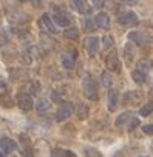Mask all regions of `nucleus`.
Segmentation results:
<instances>
[{"instance_id": "nucleus-1", "label": "nucleus", "mask_w": 153, "mask_h": 157, "mask_svg": "<svg viewBox=\"0 0 153 157\" xmlns=\"http://www.w3.org/2000/svg\"><path fill=\"white\" fill-rule=\"evenodd\" d=\"M82 90H84V96L90 100H98L99 99V93H98V86L95 83V80L90 75H85L82 80Z\"/></svg>"}, {"instance_id": "nucleus-2", "label": "nucleus", "mask_w": 153, "mask_h": 157, "mask_svg": "<svg viewBox=\"0 0 153 157\" xmlns=\"http://www.w3.org/2000/svg\"><path fill=\"white\" fill-rule=\"evenodd\" d=\"M84 46H85V49H87L88 56H90V57H93V56H96V54H98V51H99L101 40H99V37H93V36H91V37H87V39H85Z\"/></svg>"}, {"instance_id": "nucleus-3", "label": "nucleus", "mask_w": 153, "mask_h": 157, "mask_svg": "<svg viewBox=\"0 0 153 157\" xmlns=\"http://www.w3.org/2000/svg\"><path fill=\"white\" fill-rule=\"evenodd\" d=\"M17 103H19V108L23 109V111H31L34 108V100L26 93H20L17 96Z\"/></svg>"}, {"instance_id": "nucleus-4", "label": "nucleus", "mask_w": 153, "mask_h": 157, "mask_svg": "<svg viewBox=\"0 0 153 157\" xmlns=\"http://www.w3.org/2000/svg\"><path fill=\"white\" fill-rule=\"evenodd\" d=\"M51 20H53V23H54L56 26H62V28H66V26L71 25V19H70V16H68L66 13H63V11H57V13H54V16L51 17Z\"/></svg>"}, {"instance_id": "nucleus-5", "label": "nucleus", "mask_w": 153, "mask_h": 157, "mask_svg": "<svg viewBox=\"0 0 153 157\" xmlns=\"http://www.w3.org/2000/svg\"><path fill=\"white\" fill-rule=\"evenodd\" d=\"M128 39L130 40H133L138 46H145V45H148L150 43V36H147L145 33H141V31H131L130 34H128Z\"/></svg>"}, {"instance_id": "nucleus-6", "label": "nucleus", "mask_w": 153, "mask_h": 157, "mask_svg": "<svg viewBox=\"0 0 153 157\" xmlns=\"http://www.w3.org/2000/svg\"><path fill=\"white\" fill-rule=\"evenodd\" d=\"M118 22L121 25H133V23L138 22V16L133 11H122L118 17Z\"/></svg>"}, {"instance_id": "nucleus-7", "label": "nucleus", "mask_w": 153, "mask_h": 157, "mask_svg": "<svg viewBox=\"0 0 153 157\" xmlns=\"http://www.w3.org/2000/svg\"><path fill=\"white\" fill-rule=\"evenodd\" d=\"M0 148H2V151L5 154H11L17 149V143L10 137H2L0 139Z\"/></svg>"}, {"instance_id": "nucleus-8", "label": "nucleus", "mask_w": 153, "mask_h": 157, "mask_svg": "<svg viewBox=\"0 0 153 157\" xmlns=\"http://www.w3.org/2000/svg\"><path fill=\"white\" fill-rule=\"evenodd\" d=\"M40 26L43 28V31H48V33H51V34H56V33H57V26L53 23V20H51V17H50L48 14H43V16H42V19H40Z\"/></svg>"}, {"instance_id": "nucleus-9", "label": "nucleus", "mask_w": 153, "mask_h": 157, "mask_svg": "<svg viewBox=\"0 0 153 157\" xmlns=\"http://www.w3.org/2000/svg\"><path fill=\"white\" fill-rule=\"evenodd\" d=\"M76 62V51H66L62 54V66L66 69H71Z\"/></svg>"}, {"instance_id": "nucleus-10", "label": "nucleus", "mask_w": 153, "mask_h": 157, "mask_svg": "<svg viewBox=\"0 0 153 157\" xmlns=\"http://www.w3.org/2000/svg\"><path fill=\"white\" fill-rule=\"evenodd\" d=\"M71 116V105H62L59 109H57V113H56V120L57 122H63V120H66L68 117Z\"/></svg>"}, {"instance_id": "nucleus-11", "label": "nucleus", "mask_w": 153, "mask_h": 157, "mask_svg": "<svg viewBox=\"0 0 153 157\" xmlns=\"http://www.w3.org/2000/svg\"><path fill=\"white\" fill-rule=\"evenodd\" d=\"M73 5H74L76 11H79L81 14H90L91 13L88 0H73Z\"/></svg>"}, {"instance_id": "nucleus-12", "label": "nucleus", "mask_w": 153, "mask_h": 157, "mask_svg": "<svg viewBox=\"0 0 153 157\" xmlns=\"http://www.w3.org/2000/svg\"><path fill=\"white\" fill-rule=\"evenodd\" d=\"M95 23L104 29H108L110 28V17L107 13H99L96 17H95Z\"/></svg>"}, {"instance_id": "nucleus-13", "label": "nucleus", "mask_w": 153, "mask_h": 157, "mask_svg": "<svg viewBox=\"0 0 153 157\" xmlns=\"http://www.w3.org/2000/svg\"><path fill=\"white\" fill-rule=\"evenodd\" d=\"M118 105H119V94L116 90H110L108 91V109L116 111Z\"/></svg>"}, {"instance_id": "nucleus-14", "label": "nucleus", "mask_w": 153, "mask_h": 157, "mask_svg": "<svg viewBox=\"0 0 153 157\" xmlns=\"http://www.w3.org/2000/svg\"><path fill=\"white\" fill-rule=\"evenodd\" d=\"M107 68L110 71H119V59H118L116 52H111L107 57Z\"/></svg>"}, {"instance_id": "nucleus-15", "label": "nucleus", "mask_w": 153, "mask_h": 157, "mask_svg": "<svg viewBox=\"0 0 153 157\" xmlns=\"http://www.w3.org/2000/svg\"><path fill=\"white\" fill-rule=\"evenodd\" d=\"M20 139H22V155H23V157H33V148H31L28 139L23 137V136H22Z\"/></svg>"}, {"instance_id": "nucleus-16", "label": "nucleus", "mask_w": 153, "mask_h": 157, "mask_svg": "<svg viewBox=\"0 0 153 157\" xmlns=\"http://www.w3.org/2000/svg\"><path fill=\"white\" fill-rule=\"evenodd\" d=\"M151 69V62L150 60H147V59H142L139 63H138V71H141L142 74H145L147 75V72Z\"/></svg>"}, {"instance_id": "nucleus-17", "label": "nucleus", "mask_w": 153, "mask_h": 157, "mask_svg": "<svg viewBox=\"0 0 153 157\" xmlns=\"http://www.w3.org/2000/svg\"><path fill=\"white\" fill-rule=\"evenodd\" d=\"M36 109H37V111H40V113L48 111V109H50V100H48V99H45V97L39 99V100L36 102Z\"/></svg>"}, {"instance_id": "nucleus-18", "label": "nucleus", "mask_w": 153, "mask_h": 157, "mask_svg": "<svg viewBox=\"0 0 153 157\" xmlns=\"http://www.w3.org/2000/svg\"><path fill=\"white\" fill-rule=\"evenodd\" d=\"M131 116H133V114H131L130 111H127V113H122V114H121V116H119V117L116 119V122H115V125H116L118 128H121L122 125H125V123L128 122V119H130Z\"/></svg>"}, {"instance_id": "nucleus-19", "label": "nucleus", "mask_w": 153, "mask_h": 157, "mask_svg": "<svg viewBox=\"0 0 153 157\" xmlns=\"http://www.w3.org/2000/svg\"><path fill=\"white\" fill-rule=\"evenodd\" d=\"M68 29H65V37L66 39H71V40H74V39H78L79 37V31H78V28H74V26H66Z\"/></svg>"}, {"instance_id": "nucleus-20", "label": "nucleus", "mask_w": 153, "mask_h": 157, "mask_svg": "<svg viewBox=\"0 0 153 157\" xmlns=\"http://www.w3.org/2000/svg\"><path fill=\"white\" fill-rule=\"evenodd\" d=\"M131 78H133L136 83H144V82H145V74H142L141 71L135 69V71L131 72Z\"/></svg>"}, {"instance_id": "nucleus-21", "label": "nucleus", "mask_w": 153, "mask_h": 157, "mask_svg": "<svg viewBox=\"0 0 153 157\" xmlns=\"http://www.w3.org/2000/svg\"><path fill=\"white\" fill-rule=\"evenodd\" d=\"M78 116H79V119H85L88 116V106L85 103H79L78 105Z\"/></svg>"}, {"instance_id": "nucleus-22", "label": "nucleus", "mask_w": 153, "mask_h": 157, "mask_svg": "<svg viewBox=\"0 0 153 157\" xmlns=\"http://www.w3.org/2000/svg\"><path fill=\"white\" fill-rule=\"evenodd\" d=\"M101 78H102V83H104V86H107V88H110V86H111L113 80H111V75H110V72H108V71L102 72Z\"/></svg>"}, {"instance_id": "nucleus-23", "label": "nucleus", "mask_w": 153, "mask_h": 157, "mask_svg": "<svg viewBox=\"0 0 153 157\" xmlns=\"http://www.w3.org/2000/svg\"><path fill=\"white\" fill-rule=\"evenodd\" d=\"M151 109H153V105H151V102H148L147 105H144V106L141 108L139 114H141V116H145V117H147V116H150V114H151Z\"/></svg>"}, {"instance_id": "nucleus-24", "label": "nucleus", "mask_w": 153, "mask_h": 157, "mask_svg": "<svg viewBox=\"0 0 153 157\" xmlns=\"http://www.w3.org/2000/svg\"><path fill=\"white\" fill-rule=\"evenodd\" d=\"M85 157H102V154L95 148H85Z\"/></svg>"}, {"instance_id": "nucleus-25", "label": "nucleus", "mask_w": 153, "mask_h": 157, "mask_svg": "<svg viewBox=\"0 0 153 157\" xmlns=\"http://www.w3.org/2000/svg\"><path fill=\"white\" fill-rule=\"evenodd\" d=\"M128 120H130V122H128L127 128H128L130 131H131V129H135V128H136V126L139 125V119H138V117H135V116H131V117H130Z\"/></svg>"}, {"instance_id": "nucleus-26", "label": "nucleus", "mask_w": 153, "mask_h": 157, "mask_svg": "<svg viewBox=\"0 0 153 157\" xmlns=\"http://www.w3.org/2000/svg\"><path fill=\"white\" fill-rule=\"evenodd\" d=\"M102 40H104V48H105V49H108V48L113 45V37H111V36H105Z\"/></svg>"}, {"instance_id": "nucleus-27", "label": "nucleus", "mask_w": 153, "mask_h": 157, "mask_svg": "<svg viewBox=\"0 0 153 157\" xmlns=\"http://www.w3.org/2000/svg\"><path fill=\"white\" fill-rule=\"evenodd\" d=\"M131 45L128 43V45H125V60H127V63H131Z\"/></svg>"}, {"instance_id": "nucleus-28", "label": "nucleus", "mask_w": 153, "mask_h": 157, "mask_svg": "<svg viewBox=\"0 0 153 157\" xmlns=\"http://www.w3.org/2000/svg\"><path fill=\"white\" fill-rule=\"evenodd\" d=\"M93 2V5L96 6V8H102L104 5H105V0H91Z\"/></svg>"}, {"instance_id": "nucleus-29", "label": "nucleus", "mask_w": 153, "mask_h": 157, "mask_svg": "<svg viewBox=\"0 0 153 157\" xmlns=\"http://www.w3.org/2000/svg\"><path fill=\"white\" fill-rule=\"evenodd\" d=\"M151 128H153L151 125H145L142 129H144V132H145L147 136H151V134H153V129H151Z\"/></svg>"}, {"instance_id": "nucleus-30", "label": "nucleus", "mask_w": 153, "mask_h": 157, "mask_svg": "<svg viewBox=\"0 0 153 157\" xmlns=\"http://www.w3.org/2000/svg\"><path fill=\"white\" fill-rule=\"evenodd\" d=\"M53 157H63V149H54Z\"/></svg>"}, {"instance_id": "nucleus-31", "label": "nucleus", "mask_w": 153, "mask_h": 157, "mask_svg": "<svg viewBox=\"0 0 153 157\" xmlns=\"http://www.w3.org/2000/svg\"><path fill=\"white\" fill-rule=\"evenodd\" d=\"M63 157H78L73 151H63Z\"/></svg>"}, {"instance_id": "nucleus-32", "label": "nucleus", "mask_w": 153, "mask_h": 157, "mask_svg": "<svg viewBox=\"0 0 153 157\" xmlns=\"http://www.w3.org/2000/svg\"><path fill=\"white\" fill-rule=\"evenodd\" d=\"M19 2H28V0H19Z\"/></svg>"}, {"instance_id": "nucleus-33", "label": "nucleus", "mask_w": 153, "mask_h": 157, "mask_svg": "<svg viewBox=\"0 0 153 157\" xmlns=\"http://www.w3.org/2000/svg\"><path fill=\"white\" fill-rule=\"evenodd\" d=\"M122 2H131V0H122Z\"/></svg>"}, {"instance_id": "nucleus-34", "label": "nucleus", "mask_w": 153, "mask_h": 157, "mask_svg": "<svg viewBox=\"0 0 153 157\" xmlns=\"http://www.w3.org/2000/svg\"><path fill=\"white\" fill-rule=\"evenodd\" d=\"M0 157H3V152H0Z\"/></svg>"}]
</instances>
